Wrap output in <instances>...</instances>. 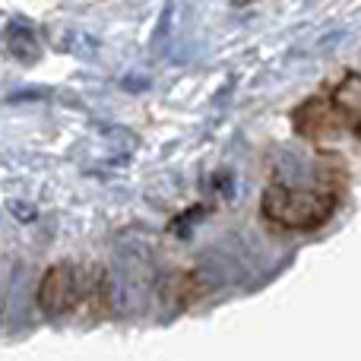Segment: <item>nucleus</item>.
<instances>
[{"label": "nucleus", "instance_id": "4", "mask_svg": "<svg viewBox=\"0 0 361 361\" xmlns=\"http://www.w3.org/2000/svg\"><path fill=\"white\" fill-rule=\"evenodd\" d=\"M333 105H336L339 118H343L345 130H352L361 140V73H349L336 82L330 92Z\"/></svg>", "mask_w": 361, "mask_h": 361}, {"label": "nucleus", "instance_id": "1", "mask_svg": "<svg viewBox=\"0 0 361 361\" xmlns=\"http://www.w3.org/2000/svg\"><path fill=\"white\" fill-rule=\"evenodd\" d=\"M260 212L267 222L286 231H314L330 222V216L336 212V190H333V184L298 190V187H288L282 180H273L260 197Z\"/></svg>", "mask_w": 361, "mask_h": 361}, {"label": "nucleus", "instance_id": "5", "mask_svg": "<svg viewBox=\"0 0 361 361\" xmlns=\"http://www.w3.org/2000/svg\"><path fill=\"white\" fill-rule=\"evenodd\" d=\"M235 6H247V4H257V0H231Z\"/></svg>", "mask_w": 361, "mask_h": 361}, {"label": "nucleus", "instance_id": "3", "mask_svg": "<svg viewBox=\"0 0 361 361\" xmlns=\"http://www.w3.org/2000/svg\"><path fill=\"white\" fill-rule=\"evenodd\" d=\"M292 127L298 137L311 140V143H326V140H336L339 133L345 130L343 118H339L333 99H324V95H314L305 105L295 108L292 114Z\"/></svg>", "mask_w": 361, "mask_h": 361}, {"label": "nucleus", "instance_id": "2", "mask_svg": "<svg viewBox=\"0 0 361 361\" xmlns=\"http://www.w3.org/2000/svg\"><path fill=\"white\" fill-rule=\"evenodd\" d=\"M86 298L102 301V276L99 273H82V269L70 260H61L44 269L42 282H38V307H42L48 317H61V314L76 311Z\"/></svg>", "mask_w": 361, "mask_h": 361}]
</instances>
